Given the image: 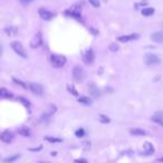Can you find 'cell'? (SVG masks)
<instances>
[{
	"label": "cell",
	"instance_id": "3957f363",
	"mask_svg": "<svg viewBox=\"0 0 163 163\" xmlns=\"http://www.w3.org/2000/svg\"><path fill=\"white\" fill-rule=\"evenodd\" d=\"M11 48L15 50V53L17 55H19L20 57L22 58H27V53L24 48V46H22L19 41H12L11 43Z\"/></svg>",
	"mask_w": 163,
	"mask_h": 163
},
{
	"label": "cell",
	"instance_id": "ba28073f",
	"mask_svg": "<svg viewBox=\"0 0 163 163\" xmlns=\"http://www.w3.org/2000/svg\"><path fill=\"white\" fill-rule=\"evenodd\" d=\"M0 140L5 143H10L14 140V133L10 131H5L4 133H1V135H0Z\"/></svg>",
	"mask_w": 163,
	"mask_h": 163
},
{
	"label": "cell",
	"instance_id": "83f0119b",
	"mask_svg": "<svg viewBox=\"0 0 163 163\" xmlns=\"http://www.w3.org/2000/svg\"><path fill=\"white\" fill-rule=\"evenodd\" d=\"M89 1V4L92 5V6H94V7H100L101 6V2H100V0H88Z\"/></svg>",
	"mask_w": 163,
	"mask_h": 163
},
{
	"label": "cell",
	"instance_id": "9a60e30c",
	"mask_svg": "<svg viewBox=\"0 0 163 163\" xmlns=\"http://www.w3.org/2000/svg\"><path fill=\"white\" fill-rule=\"evenodd\" d=\"M0 97H2V98H12V97H14V94H12L9 89L5 88V87H1V88H0Z\"/></svg>",
	"mask_w": 163,
	"mask_h": 163
},
{
	"label": "cell",
	"instance_id": "cb8c5ba5",
	"mask_svg": "<svg viewBox=\"0 0 163 163\" xmlns=\"http://www.w3.org/2000/svg\"><path fill=\"white\" fill-rule=\"evenodd\" d=\"M100 121L103 124H107V123L111 122V120H110V117H107L106 115H104V114H101L100 115Z\"/></svg>",
	"mask_w": 163,
	"mask_h": 163
},
{
	"label": "cell",
	"instance_id": "5bb4252c",
	"mask_svg": "<svg viewBox=\"0 0 163 163\" xmlns=\"http://www.w3.org/2000/svg\"><path fill=\"white\" fill-rule=\"evenodd\" d=\"M151 40L155 41V43H159V44H163V31L154 33L152 36H151Z\"/></svg>",
	"mask_w": 163,
	"mask_h": 163
},
{
	"label": "cell",
	"instance_id": "ffe728a7",
	"mask_svg": "<svg viewBox=\"0 0 163 163\" xmlns=\"http://www.w3.org/2000/svg\"><path fill=\"white\" fill-rule=\"evenodd\" d=\"M78 102H79V103L85 104V105H91V104H92V101H91V98H89V97H87V96L78 97Z\"/></svg>",
	"mask_w": 163,
	"mask_h": 163
},
{
	"label": "cell",
	"instance_id": "5b68a950",
	"mask_svg": "<svg viewBox=\"0 0 163 163\" xmlns=\"http://www.w3.org/2000/svg\"><path fill=\"white\" fill-rule=\"evenodd\" d=\"M41 44H43V39H41V34L37 33L30 40V47L33 49H36L38 47H40Z\"/></svg>",
	"mask_w": 163,
	"mask_h": 163
},
{
	"label": "cell",
	"instance_id": "8992f818",
	"mask_svg": "<svg viewBox=\"0 0 163 163\" xmlns=\"http://www.w3.org/2000/svg\"><path fill=\"white\" fill-rule=\"evenodd\" d=\"M95 59V56H94V53H93L92 49H88V50H86L84 54H83V60H84V63L86 65H91L93 64Z\"/></svg>",
	"mask_w": 163,
	"mask_h": 163
},
{
	"label": "cell",
	"instance_id": "4316f807",
	"mask_svg": "<svg viewBox=\"0 0 163 163\" xmlns=\"http://www.w3.org/2000/svg\"><path fill=\"white\" fill-rule=\"evenodd\" d=\"M67 89H68L72 94H74L75 96H78V93H77V91L74 88V86H72V85H69V84H68V85H67Z\"/></svg>",
	"mask_w": 163,
	"mask_h": 163
},
{
	"label": "cell",
	"instance_id": "30bf717a",
	"mask_svg": "<svg viewBox=\"0 0 163 163\" xmlns=\"http://www.w3.org/2000/svg\"><path fill=\"white\" fill-rule=\"evenodd\" d=\"M56 111H57L56 105H54V104H50V105H48V106L46 107V110H45V112H44V114H43V117H50L52 115L55 114Z\"/></svg>",
	"mask_w": 163,
	"mask_h": 163
},
{
	"label": "cell",
	"instance_id": "8fae6325",
	"mask_svg": "<svg viewBox=\"0 0 163 163\" xmlns=\"http://www.w3.org/2000/svg\"><path fill=\"white\" fill-rule=\"evenodd\" d=\"M139 38V35L137 34H131V35H124V36H120L117 38L119 41H122V43H126V41L134 40V39H137Z\"/></svg>",
	"mask_w": 163,
	"mask_h": 163
},
{
	"label": "cell",
	"instance_id": "44dd1931",
	"mask_svg": "<svg viewBox=\"0 0 163 163\" xmlns=\"http://www.w3.org/2000/svg\"><path fill=\"white\" fill-rule=\"evenodd\" d=\"M45 140L50 142V143H60V142H63L62 139H58V137H52V136H45Z\"/></svg>",
	"mask_w": 163,
	"mask_h": 163
},
{
	"label": "cell",
	"instance_id": "d6986e66",
	"mask_svg": "<svg viewBox=\"0 0 163 163\" xmlns=\"http://www.w3.org/2000/svg\"><path fill=\"white\" fill-rule=\"evenodd\" d=\"M18 133L22 136H29L30 135V130L28 127H21L18 130Z\"/></svg>",
	"mask_w": 163,
	"mask_h": 163
},
{
	"label": "cell",
	"instance_id": "52a82bcc",
	"mask_svg": "<svg viewBox=\"0 0 163 163\" xmlns=\"http://www.w3.org/2000/svg\"><path fill=\"white\" fill-rule=\"evenodd\" d=\"M29 89L35 94V95H37V96H40V95H43V93H44L43 86L37 84V83H31L29 85Z\"/></svg>",
	"mask_w": 163,
	"mask_h": 163
},
{
	"label": "cell",
	"instance_id": "f546056e",
	"mask_svg": "<svg viewBox=\"0 0 163 163\" xmlns=\"http://www.w3.org/2000/svg\"><path fill=\"white\" fill-rule=\"evenodd\" d=\"M74 163H88V162H87V160L85 159H76L74 161Z\"/></svg>",
	"mask_w": 163,
	"mask_h": 163
},
{
	"label": "cell",
	"instance_id": "d6a6232c",
	"mask_svg": "<svg viewBox=\"0 0 163 163\" xmlns=\"http://www.w3.org/2000/svg\"><path fill=\"white\" fill-rule=\"evenodd\" d=\"M158 161H160V162H163V158H160V159H158Z\"/></svg>",
	"mask_w": 163,
	"mask_h": 163
},
{
	"label": "cell",
	"instance_id": "e0dca14e",
	"mask_svg": "<svg viewBox=\"0 0 163 163\" xmlns=\"http://www.w3.org/2000/svg\"><path fill=\"white\" fill-rule=\"evenodd\" d=\"M5 31L7 33L8 36H17V34H18V29H17V27H14V26H10L6 28Z\"/></svg>",
	"mask_w": 163,
	"mask_h": 163
},
{
	"label": "cell",
	"instance_id": "7c38bea8",
	"mask_svg": "<svg viewBox=\"0 0 163 163\" xmlns=\"http://www.w3.org/2000/svg\"><path fill=\"white\" fill-rule=\"evenodd\" d=\"M88 91L89 94L93 97H100V89L97 88V86L94 83H89L88 84Z\"/></svg>",
	"mask_w": 163,
	"mask_h": 163
},
{
	"label": "cell",
	"instance_id": "1f68e13d",
	"mask_svg": "<svg viewBox=\"0 0 163 163\" xmlns=\"http://www.w3.org/2000/svg\"><path fill=\"white\" fill-rule=\"evenodd\" d=\"M21 4H24V5H26V4H28V2H31L33 0H19Z\"/></svg>",
	"mask_w": 163,
	"mask_h": 163
},
{
	"label": "cell",
	"instance_id": "277c9868",
	"mask_svg": "<svg viewBox=\"0 0 163 163\" xmlns=\"http://www.w3.org/2000/svg\"><path fill=\"white\" fill-rule=\"evenodd\" d=\"M144 63L149 66H153V65H159L160 58L156 55L153 54H146L144 56Z\"/></svg>",
	"mask_w": 163,
	"mask_h": 163
},
{
	"label": "cell",
	"instance_id": "7a4b0ae2",
	"mask_svg": "<svg viewBox=\"0 0 163 163\" xmlns=\"http://www.w3.org/2000/svg\"><path fill=\"white\" fill-rule=\"evenodd\" d=\"M50 63L54 67H63L66 63V57L62 55H52L50 56Z\"/></svg>",
	"mask_w": 163,
	"mask_h": 163
},
{
	"label": "cell",
	"instance_id": "f1b7e54d",
	"mask_svg": "<svg viewBox=\"0 0 163 163\" xmlns=\"http://www.w3.org/2000/svg\"><path fill=\"white\" fill-rule=\"evenodd\" d=\"M12 79H14V82H15L16 84H19V85H21L22 87H24V88H26V87H27V86L25 85V84H24V83H22V82L18 81V79H17V78H12Z\"/></svg>",
	"mask_w": 163,
	"mask_h": 163
},
{
	"label": "cell",
	"instance_id": "d4e9b609",
	"mask_svg": "<svg viewBox=\"0 0 163 163\" xmlns=\"http://www.w3.org/2000/svg\"><path fill=\"white\" fill-rule=\"evenodd\" d=\"M108 48H110V50H111V52L116 53L120 49V47H119V45H117V44H115V43H112V44L110 45V47H108Z\"/></svg>",
	"mask_w": 163,
	"mask_h": 163
},
{
	"label": "cell",
	"instance_id": "4dcf8cb0",
	"mask_svg": "<svg viewBox=\"0 0 163 163\" xmlns=\"http://www.w3.org/2000/svg\"><path fill=\"white\" fill-rule=\"evenodd\" d=\"M41 149H43V146H38L37 149H29V151H33V152H36V151H40Z\"/></svg>",
	"mask_w": 163,
	"mask_h": 163
},
{
	"label": "cell",
	"instance_id": "7402d4cb",
	"mask_svg": "<svg viewBox=\"0 0 163 163\" xmlns=\"http://www.w3.org/2000/svg\"><path fill=\"white\" fill-rule=\"evenodd\" d=\"M19 159V154H15V155L12 156H9V158H6V159L4 160L5 163H11V162H15L16 160Z\"/></svg>",
	"mask_w": 163,
	"mask_h": 163
},
{
	"label": "cell",
	"instance_id": "2e32d148",
	"mask_svg": "<svg viewBox=\"0 0 163 163\" xmlns=\"http://www.w3.org/2000/svg\"><path fill=\"white\" fill-rule=\"evenodd\" d=\"M130 133L132 135H137V136H144L146 135V132L144 130H142V129H131L130 130Z\"/></svg>",
	"mask_w": 163,
	"mask_h": 163
},
{
	"label": "cell",
	"instance_id": "6da1fadb",
	"mask_svg": "<svg viewBox=\"0 0 163 163\" xmlns=\"http://www.w3.org/2000/svg\"><path fill=\"white\" fill-rule=\"evenodd\" d=\"M73 77H74L76 83H82L86 78V73L85 71L79 66H76L73 69Z\"/></svg>",
	"mask_w": 163,
	"mask_h": 163
},
{
	"label": "cell",
	"instance_id": "9c48e42d",
	"mask_svg": "<svg viewBox=\"0 0 163 163\" xmlns=\"http://www.w3.org/2000/svg\"><path fill=\"white\" fill-rule=\"evenodd\" d=\"M38 14L41 17V19H44V20H50L54 17V14L50 12L49 10H47V9H45V8H40L39 11H38Z\"/></svg>",
	"mask_w": 163,
	"mask_h": 163
},
{
	"label": "cell",
	"instance_id": "484cf974",
	"mask_svg": "<svg viewBox=\"0 0 163 163\" xmlns=\"http://www.w3.org/2000/svg\"><path fill=\"white\" fill-rule=\"evenodd\" d=\"M75 135L77 137H83L85 135V131H84V129H78V130L75 132Z\"/></svg>",
	"mask_w": 163,
	"mask_h": 163
},
{
	"label": "cell",
	"instance_id": "ac0fdd59",
	"mask_svg": "<svg viewBox=\"0 0 163 163\" xmlns=\"http://www.w3.org/2000/svg\"><path fill=\"white\" fill-rule=\"evenodd\" d=\"M154 14V8H151V7H146L144 9H142V15L145 16V17H149V16H151Z\"/></svg>",
	"mask_w": 163,
	"mask_h": 163
},
{
	"label": "cell",
	"instance_id": "603a6c76",
	"mask_svg": "<svg viewBox=\"0 0 163 163\" xmlns=\"http://www.w3.org/2000/svg\"><path fill=\"white\" fill-rule=\"evenodd\" d=\"M18 101H19V102H20V103L24 104V106H26V107H29V106H30L29 101L27 100L26 97H24V96H19V97H18Z\"/></svg>",
	"mask_w": 163,
	"mask_h": 163
},
{
	"label": "cell",
	"instance_id": "4fadbf2b",
	"mask_svg": "<svg viewBox=\"0 0 163 163\" xmlns=\"http://www.w3.org/2000/svg\"><path fill=\"white\" fill-rule=\"evenodd\" d=\"M143 148H144V152L142 153L143 155H150V154L154 153V148H153V145L150 142H145Z\"/></svg>",
	"mask_w": 163,
	"mask_h": 163
},
{
	"label": "cell",
	"instance_id": "836d02e7",
	"mask_svg": "<svg viewBox=\"0 0 163 163\" xmlns=\"http://www.w3.org/2000/svg\"><path fill=\"white\" fill-rule=\"evenodd\" d=\"M39 163H48V162H39Z\"/></svg>",
	"mask_w": 163,
	"mask_h": 163
}]
</instances>
